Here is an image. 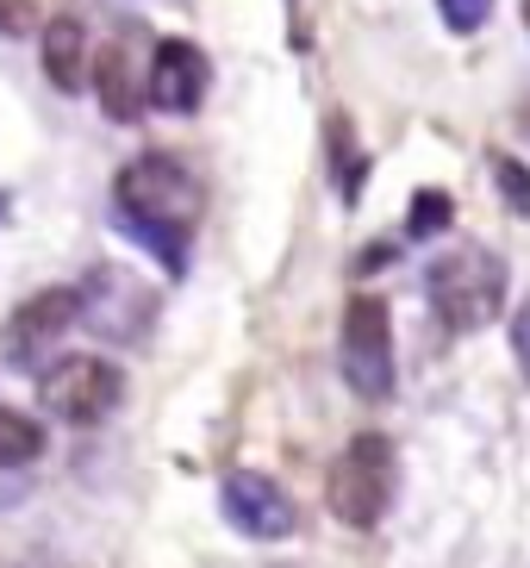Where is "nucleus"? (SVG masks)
<instances>
[{
    "mask_svg": "<svg viewBox=\"0 0 530 568\" xmlns=\"http://www.w3.org/2000/svg\"><path fill=\"white\" fill-rule=\"evenodd\" d=\"M113 201H119V225H125L169 275H182L187 268V232H194L200 206H206L194 169L169 151H144L137 163L119 169Z\"/></svg>",
    "mask_w": 530,
    "mask_h": 568,
    "instance_id": "f257e3e1",
    "label": "nucleus"
},
{
    "mask_svg": "<svg viewBox=\"0 0 530 568\" xmlns=\"http://www.w3.org/2000/svg\"><path fill=\"white\" fill-rule=\"evenodd\" d=\"M425 294H431V313L444 318V332H481L506 306V263L481 244H456L425 268Z\"/></svg>",
    "mask_w": 530,
    "mask_h": 568,
    "instance_id": "f03ea898",
    "label": "nucleus"
},
{
    "mask_svg": "<svg viewBox=\"0 0 530 568\" xmlns=\"http://www.w3.org/2000/svg\"><path fill=\"white\" fill-rule=\"evenodd\" d=\"M394 487H399V456L381 432H363L349 437L344 456L332 463V481H325V500L332 513L344 518L349 531H375L394 506Z\"/></svg>",
    "mask_w": 530,
    "mask_h": 568,
    "instance_id": "7ed1b4c3",
    "label": "nucleus"
},
{
    "mask_svg": "<svg viewBox=\"0 0 530 568\" xmlns=\"http://www.w3.org/2000/svg\"><path fill=\"white\" fill-rule=\"evenodd\" d=\"M119 400H125V375L106 356H57L38 375V406L63 425H100Z\"/></svg>",
    "mask_w": 530,
    "mask_h": 568,
    "instance_id": "20e7f679",
    "label": "nucleus"
},
{
    "mask_svg": "<svg viewBox=\"0 0 530 568\" xmlns=\"http://www.w3.org/2000/svg\"><path fill=\"white\" fill-rule=\"evenodd\" d=\"M344 382L363 394V400H387L394 394V318L375 294H356L344 306Z\"/></svg>",
    "mask_w": 530,
    "mask_h": 568,
    "instance_id": "39448f33",
    "label": "nucleus"
},
{
    "mask_svg": "<svg viewBox=\"0 0 530 568\" xmlns=\"http://www.w3.org/2000/svg\"><path fill=\"white\" fill-rule=\"evenodd\" d=\"M206 88H213V63L200 44L187 38H163L156 57H150V75H144V101L156 113H194L206 101Z\"/></svg>",
    "mask_w": 530,
    "mask_h": 568,
    "instance_id": "423d86ee",
    "label": "nucleus"
},
{
    "mask_svg": "<svg viewBox=\"0 0 530 568\" xmlns=\"http://www.w3.org/2000/svg\"><path fill=\"white\" fill-rule=\"evenodd\" d=\"M225 518H232L244 537H263V544H275V537H294V525H299V513H294V500H287L282 487L268 481L263 468H232L225 475Z\"/></svg>",
    "mask_w": 530,
    "mask_h": 568,
    "instance_id": "0eeeda50",
    "label": "nucleus"
},
{
    "mask_svg": "<svg viewBox=\"0 0 530 568\" xmlns=\"http://www.w3.org/2000/svg\"><path fill=\"white\" fill-rule=\"evenodd\" d=\"M82 318L100 337H144V325H150L144 282L119 275V268H94V282L82 287Z\"/></svg>",
    "mask_w": 530,
    "mask_h": 568,
    "instance_id": "6e6552de",
    "label": "nucleus"
},
{
    "mask_svg": "<svg viewBox=\"0 0 530 568\" xmlns=\"http://www.w3.org/2000/svg\"><path fill=\"white\" fill-rule=\"evenodd\" d=\"M75 318H82V287H44V294H32V301L13 313V325H7V356H13V363H32V356L44 351V344H57Z\"/></svg>",
    "mask_w": 530,
    "mask_h": 568,
    "instance_id": "1a4fd4ad",
    "label": "nucleus"
},
{
    "mask_svg": "<svg viewBox=\"0 0 530 568\" xmlns=\"http://www.w3.org/2000/svg\"><path fill=\"white\" fill-rule=\"evenodd\" d=\"M38 57H44V75L63 88V94H82V82H88V26H82L75 13L44 19Z\"/></svg>",
    "mask_w": 530,
    "mask_h": 568,
    "instance_id": "9d476101",
    "label": "nucleus"
},
{
    "mask_svg": "<svg viewBox=\"0 0 530 568\" xmlns=\"http://www.w3.org/2000/svg\"><path fill=\"white\" fill-rule=\"evenodd\" d=\"M94 94L100 106H106V119H119V125H132L137 106H144V94H137V75H132V57H125V44H106L94 63Z\"/></svg>",
    "mask_w": 530,
    "mask_h": 568,
    "instance_id": "9b49d317",
    "label": "nucleus"
},
{
    "mask_svg": "<svg viewBox=\"0 0 530 568\" xmlns=\"http://www.w3.org/2000/svg\"><path fill=\"white\" fill-rule=\"evenodd\" d=\"M44 456V425L19 406H0V468H26Z\"/></svg>",
    "mask_w": 530,
    "mask_h": 568,
    "instance_id": "f8f14e48",
    "label": "nucleus"
},
{
    "mask_svg": "<svg viewBox=\"0 0 530 568\" xmlns=\"http://www.w3.org/2000/svg\"><path fill=\"white\" fill-rule=\"evenodd\" d=\"M493 182H499V201L512 219H530V169L518 156H493Z\"/></svg>",
    "mask_w": 530,
    "mask_h": 568,
    "instance_id": "ddd939ff",
    "label": "nucleus"
},
{
    "mask_svg": "<svg viewBox=\"0 0 530 568\" xmlns=\"http://www.w3.org/2000/svg\"><path fill=\"white\" fill-rule=\"evenodd\" d=\"M449 225V194L444 187H425L412 201V219H406V237H437Z\"/></svg>",
    "mask_w": 530,
    "mask_h": 568,
    "instance_id": "4468645a",
    "label": "nucleus"
},
{
    "mask_svg": "<svg viewBox=\"0 0 530 568\" xmlns=\"http://www.w3.org/2000/svg\"><path fill=\"white\" fill-rule=\"evenodd\" d=\"M437 13H444L449 32H481L493 19V0H437Z\"/></svg>",
    "mask_w": 530,
    "mask_h": 568,
    "instance_id": "2eb2a0df",
    "label": "nucleus"
},
{
    "mask_svg": "<svg viewBox=\"0 0 530 568\" xmlns=\"http://www.w3.org/2000/svg\"><path fill=\"white\" fill-rule=\"evenodd\" d=\"M32 26H38L32 0H0V38H26Z\"/></svg>",
    "mask_w": 530,
    "mask_h": 568,
    "instance_id": "dca6fc26",
    "label": "nucleus"
},
{
    "mask_svg": "<svg viewBox=\"0 0 530 568\" xmlns=\"http://www.w3.org/2000/svg\"><path fill=\"white\" fill-rule=\"evenodd\" d=\"M512 351H518V368L530 375V301L518 306V318H512Z\"/></svg>",
    "mask_w": 530,
    "mask_h": 568,
    "instance_id": "f3484780",
    "label": "nucleus"
},
{
    "mask_svg": "<svg viewBox=\"0 0 530 568\" xmlns=\"http://www.w3.org/2000/svg\"><path fill=\"white\" fill-rule=\"evenodd\" d=\"M524 26H530V0H524Z\"/></svg>",
    "mask_w": 530,
    "mask_h": 568,
    "instance_id": "a211bd4d",
    "label": "nucleus"
}]
</instances>
